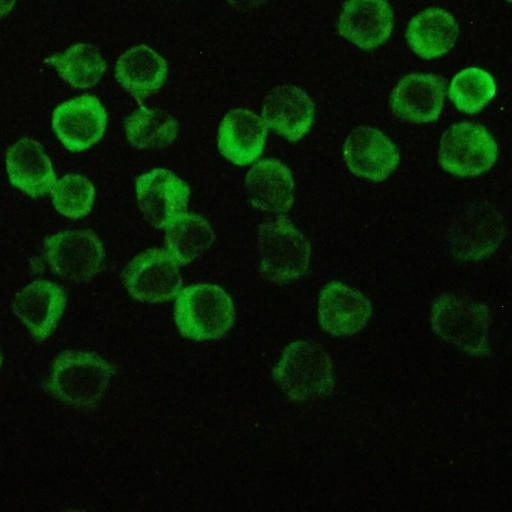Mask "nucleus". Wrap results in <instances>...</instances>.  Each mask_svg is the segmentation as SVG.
Segmentation results:
<instances>
[{
  "label": "nucleus",
  "mask_w": 512,
  "mask_h": 512,
  "mask_svg": "<svg viewBox=\"0 0 512 512\" xmlns=\"http://www.w3.org/2000/svg\"><path fill=\"white\" fill-rule=\"evenodd\" d=\"M180 334L193 340L222 337L231 328L235 310L231 298L219 286L197 284L180 290L174 307Z\"/></svg>",
  "instance_id": "1"
},
{
  "label": "nucleus",
  "mask_w": 512,
  "mask_h": 512,
  "mask_svg": "<svg viewBox=\"0 0 512 512\" xmlns=\"http://www.w3.org/2000/svg\"><path fill=\"white\" fill-rule=\"evenodd\" d=\"M272 374L275 382L294 401L326 395L334 384L328 354L311 341H296L287 346Z\"/></svg>",
  "instance_id": "2"
},
{
  "label": "nucleus",
  "mask_w": 512,
  "mask_h": 512,
  "mask_svg": "<svg viewBox=\"0 0 512 512\" xmlns=\"http://www.w3.org/2000/svg\"><path fill=\"white\" fill-rule=\"evenodd\" d=\"M114 367L94 352L65 351L51 370L49 389L61 401L87 407L102 397Z\"/></svg>",
  "instance_id": "3"
},
{
  "label": "nucleus",
  "mask_w": 512,
  "mask_h": 512,
  "mask_svg": "<svg viewBox=\"0 0 512 512\" xmlns=\"http://www.w3.org/2000/svg\"><path fill=\"white\" fill-rule=\"evenodd\" d=\"M259 273L265 280L289 283L305 274L311 253L304 235L284 216L259 226Z\"/></svg>",
  "instance_id": "4"
},
{
  "label": "nucleus",
  "mask_w": 512,
  "mask_h": 512,
  "mask_svg": "<svg viewBox=\"0 0 512 512\" xmlns=\"http://www.w3.org/2000/svg\"><path fill=\"white\" fill-rule=\"evenodd\" d=\"M431 321L434 330L448 342L470 354L486 353L490 317L484 304L444 295L434 302Z\"/></svg>",
  "instance_id": "5"
},
{
  "label": "nucleus",
  "mask_w": 512,
  "mask_h": 512,
  "mask_svg": "<svg viewBox=\"0 0 512 512\" xmlns=\"http://www.w3.org/2000/svg\"><path fill=\"white\" fill-rule=\"evenodd\" d=\"M44 250L52 271L74 282H88L104 264V249L92 230L63 231L45 238Z\"/></svg>",
  "instance_id": "6"
},
{
  "label": "nucleus",
  "mask_w": 512,
  "mask_h": 512,
  "mask_svg": "<svg viewBox=\"0 0 512 512\" xmlns=\"http://www.w3.org/2000/svg\"><path fill=\"white\" fill-rule=\"evenodd\" d=\"M497 155L496 142L477 124H453L440 140V163L446 171L458 176L483 173L495 163Z\"/></svg>",
  "instance_id": "7"
},
{
  "label": "nucleus",
  "mask_w": 512,
  "mask_h": 512,
  "mask_svg": "<svg viewBox=\"0 0 512 512\" xmlns=\"http://www.w3.org/2000/svg\"><path fill=\"white\" fill-rule=\"evenodd\" d=\"M124 284L136 299L160 303L180 292L182 279L177 262L162 248L148 249L137 255L123 272Z\"/></svg>",
  "instance_id": "8"
},
{
  "label": "nucleus",
  "mask_w": 512,
  "mask_h": 512,
  "mask_svg": "<svg viewBox=\"0 0 512 512\" xmlns=\"http://www.w3.org/2000/svg\"><path fill=\"white\" fill-rule=\"evenodd\" d=\"M107 114L100 101L82 95L59 105L53 112L52 127L70 151H82L98 142L106 128Z\"/></svg>",
  "instance_id": "9"
},
{
  "label": "nucleus",
  "mask_w": 512,
  "mask_h": 512,
  "mask_svg": "<svg viewBox=\"0 0 512 512\" xmlns=\"http://www.w3.org/2000/svg\"><path fill=\"white\" fill-rule=\"evenodd\" d=\"M136 193L145 219L163 228L186 210L190 189L171 171L158 168L137 179Z\"/></svg>",
  "instance_id": "10"
},
{
  "label": "nucleus",
  "mask_w": 512,
  "mask_h": 512,
  "mask_svg": "<svg viewBox=\"0 0 512 512\" xmlns=\"http://www.w3.org/2000/svg\"><path fill=\"white\" fill-rule=\"evenodd\" d=\"M66 302L61 287L47 280H36L15 295L12 310L31 335L42 341L55 331Z\"/></svg>",
  "instance_id": "11"
},
{
  "label": "nucleus",
  "mask_w": 512,
  "mask_h": 512,
  "mask_svg": "<svg viewBox=\"0 0 512 512\" xmlns=\"http://www.w3.org/2000/svg\"><path fill=\"white\" fill-rule=\"evenodd\" d=\"M344 158L353 174L382 181L394 171L400 156L395 144L382 132L359 127L345 141Z\"/></svg>",
  "instance_id": "12"
},
{
  "label": "nucleus",
  "mask_w": 512,
  "mask_h": 512,
  "mask_svg": "<svg viewBox=\"0 0 512 512\" xmlns=\"http://www.w3.org/2000/svg\"><path fill=\"white\" fill-rule=\"evenodd\" d=\"M445 96V81L428 73H411L393 89L391 108L394 114L406 121L424 123L440 115Z\"/></svg>",
  "instance_id": "13"
},
{
  "label": "nucleus",
  "mask_w": 512,
  "mask_h": 512,
  "mask_svg": "<svg viewBox=\"0 0 512 512\" xmlns=\"http://www.w3.org/2000/svg\"><path fill=\"white\" fill-rule=\"evenodd\" d=\"M392 28L393 12L386 0H347L338 19L340 35L365 50L381 45Z\"/></svg>",
  "instance_id": "14"
},
{
  "label": "nucleus",
  "mask_w": 512,
  "mask_h": 512,
  "mask_svg": "<svg viewBox=\"0 0 512 512\" xmlns=\"http://www.w3.org/2000/svg\"><path fill=\"white\" fill-rule=\"evenodd\" d=\"M371 304L360 292L332 281L319 297V322L327 332L341 336L361 330L371 316Z\"/></svg>",
  "instance_id": "15"
},
{
  "label": "nucleus",
  "mask_w": 512,
  "mask_h": 512,
  "mask_svg": "<svg viewBox=\"0 0 512 512\" xmlns=\"http://www.w3.org/2000/svg\"><path fill=\"white\" fill-rule=\"evenodd\" d=\"M266 126L289 141L300 140L310 129L314 118V103L302 89L283 85L266 97L263 110Z\"/></svg>",
  "instance_id": "16"
},
{
  "label": "nucleus",
  "mask_w": 512,
  "mask_h": 512,
  "mask_svg": "<svg viewBox=\"0 0 512 512\" xmlns=\"http://www.w3.org/2000/svg\"><path fill=\"white\" fill-rule=\"evenodd\" d=\"M245 186L250 203L263 212L283 216L293 203L292 174L279 160L263 159L254 164Z\"/></svg>",
  "instance_id": "17"
},
{
  "label": "nucleus",
  "mask_w": 512,
  "mask_h": 512,
  "mask_svg": "<svg viewBox=\"0 0 512 512\" xmlns=\"http://www.w3.org/2000/svg\"><path fill=\"white\" fill-rule=\"evenodd\" d=\"M267 126L262 118L245 109H234L222 120L218 147L221 154L236 165H248L262 153Z\"/></svg>",
  "instance_id": "18"
},
{
  "label": "nucleus",
  "mask_w": 512,
  "mask_h": 512,
  "mask_svg": "<svg viewBox=\"0 0 512 512\" xmlns=\"http://www.w3.org/2000/svg\"><path fill=\"white\" fill-rule=\"evenodd\" d=\"M11 183L31 197L49 192L55 184V173L43 146L24 138L16 142L6 156Z\"/></svg>",
  "instance_id": "19"
},
{
  "label": "nucleus",
  "mask_w": 512,
  "mask_h": 512,
  "mask_svg": "<svg viewBox=\"0 0 512 512\" xmlns=\"http://www.w3.org/2000/svg\"><path fill=\"white\" fill-rule=\"evenodd\" d=\"M116 78L137 101L155 93L168 74L166 61L145 45L135 46L120 56Z\"/></svg>",
  "instance_id": "20"
},
{
  "label": "nucleus",
  "mask_w": 512,
  "mask_h": 512,
  "mask_svg": "<svg viewBox=\"0 0 512 512\" xmlns=\"http://www.w3.org/2000/svg\"><path fill=\"white\" fill-rule=\"evenodd\" d=\"M458 34V24L451 14L440 8H429L411 19L406 39L418 56L431 59L447 53Z\"/></svg>",
  "instance_id": "21"
},
{
  "label": "nucleus",
  "mask_w": 512,
  "mask_h": 512,
  "mask_svg": "<svg viewBox=\"0 0 512 512\" xmlns=\"http://www.w3.org/2000/svg\"><path fill=\"white\" fill-rule=\"evenodd\" d=\"M168 252L180 265L200 256L214 241L209 223L200 215L183 212L166 226Z\"/></svg>",
  "instance_id": "22"
},
{
  "label": "nucleus",
  "mask_w": 512,
  "mask_h": 512,
  "mask_svg": "<svg viewBox=\"0 0 512 512\" xmlns=\"http://www.w3.org/2000/svg\"><path fill=\"white\" fill-rule=\"evenodd\" d=\"M58 74L76 88L94 86L103 75L106 64L96 47L79 43L45 60Z\"/></svg>",
  "instance_id": "23"
},
{
  "label": "nucleus",
  "mask_w": 512,
  "mask_h": 512,
  "mask_svg": "<svg viewBox=\"0 0 512 512\" xmlns=\"http://www.w3.org/2000/svg\"><path fill=\"white\" fill-rule=\"evenodd\" d=\"M178 123L160 109L140 107L125 122L126 136L139 149H157L169 145L176 137Z\"/></svg>",
  "instance_id": "24"
},
{
  "label": "nucleus",
  "mask_w": 512,
  "mask_h": 512,
  "mask_svg": "<svg viewBox=\"0 0 512 512\" xmlns=\"http://www.w3.org/2000/svg\"><path fill=\"white\" fill-rule=\"evenodd\" d=\"M496 84L486 71L470 67L452 79L449 96L454 105L466 113H476L494 97Z\"/></svg>",
  "instance_id": "25"
},
{
  "label": "nucleus",
  "mask_w": 512,
  "mask_h": 512,
  "mask_svg": "<svg viewBox=\"0 0 512 512\" xmlns=\"http://www.w3.org/2000/svg\"><path fill=\"white\" fill-rule=\"evenodd\" d=\"M51 196L58 212L68 218L79 219L90 212L95 189L86 177L68 174L54 184Z\"/></svg>",
  "instance_id": "26"
},
{
  "label": "nucleus",
  "mask_w": 512,
  "mask_h": 512,
  "mask_svg": "<svg viewBox=\"0 0 512 512\" xmlns=\"http://www.w3.org/2000/svg\"><path fill=\"white\" fill-rule=\"evenodd\" d=\"M267 0H228V2L238 9H250L257 7Z\"/></svg>",
  "instance_id": "27"
},
{
  "label": "nucleus",
  "mask_w": 512,
  "mask_h": 512,
  "mask_svg": "<svg viewBox=\"0 0 512 512\" xmlns=\"http://www.w3.org/2000/svg\"><path fill=\"white\" fill-rule=\"evenodd\" d=\"M15 2L16 0H0V17L7 15L11 11Z\"/></svg>",
  "instance_id": "28"
},
{
  "label": "nucleus",
  "mask_w": 512,
  "mask_h": 512,
  "mask_svg": "<svg viewBox=\"0 0 512 512\" xmlns=\"http://www.w3.org/2000/svg\"><path fill=\"white\" fill-rule=\"evenodd\" d=\"M1 363H2V357H1V353H0V366H1Z\"/></svg>",
  "instance_id": "29"
}]
</instances>
